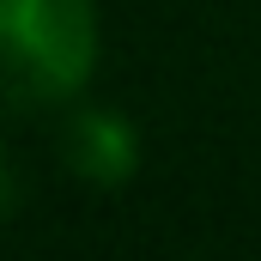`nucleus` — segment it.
I'll return each mask as SVG.
<instances>
[{
    "mask_svg": "<svg viewBox=\"0 0 261 261\" xmlns=\"http://www.w3.org/2000/svg\"><path fill=\"white\" fill-rule=\"evenodd\" d=\"M97 6L91 0H0V55L12 91L67 103L97 73Z\"/></svg>",
    "mask_w": 261,
    "mask_h": 261,
    "instance_id": "f257e3e1",
    "label": "nucleus"
},
{
    "mask_svg": "<svg viewBox=\"0 0 261 261\" xmlns=\"http://www.w3.org/2000/svg\"><path fill=\"white\" fill-rule=\"evenodd\" d=\"M67 164L79 182H97V189H116L128 182L134 164H140V134L122 110H79L73 128H67Z\"/></svg>",
    "mask_w": 261,
    "mask_h": 261,
    "instance_id": "f03ea898",
    "label": "nucleus"
}]
</instances>
